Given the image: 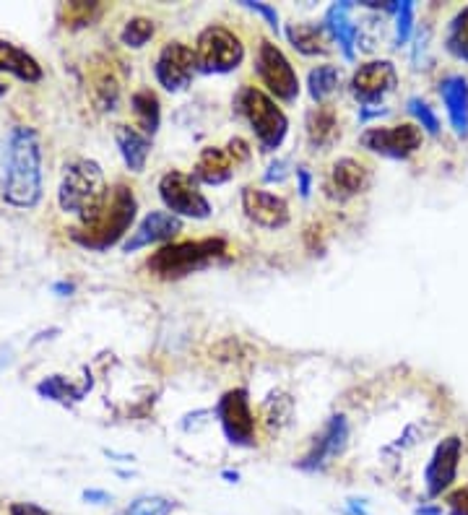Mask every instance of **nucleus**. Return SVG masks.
Masks as SVG:
<instances>
[{
    "instance_id": "473e14b6",
    "label": "nucleus",
    "mask_w": 468,
    "mask_h": 515,
    "mask_svg": "<svg viewBox=\"0 0 468 515\" xmlns=\"http://www.w3.org/2000/svg\"><path fill=\"white\" fill-rule=\"evenodd\" d=\"M411 27H414V3H401L396 14V42H403L411 37Z\"/></svg>"
},
{
    "instance_id": "f8f14e48",
    "label": "nucleus",
    "mask_w": 468,
    "mask_h": 515,
    "mask_svg": "<svg viewBox=\"0 0 468 515\" xmlns=\"http://www.w3.org/2000/svg\"><path fill=\"white\" fill-rule=\"evenodd\" d=\"M463 440L461 437H445L435 448L432 458H429L427 469H424V487H427L429 497H440L442 492H448L453 487L455 476H458V463H461Z\"/></svg>"
},
{
    "instance_id": "c85d7f7f",
    "label": "nucleus",
    "mask_w": 468,
    "mask_h": 515,
    "mask_svg": "<svg viewBox=\"0 0 468 515\" xmlns=\"http://www.w3.org/2000/svg\"><path fill=\"white\" fill-rule=\"evenodd\" d=\"M175 502L159 495H143L125 505L123 510H117L115 515H172Z\"/></svg>"
},
{
    "instance_id": "f257e3e1",
    "label": "nucleus",
    "mask_w": 468,
    "mask_h": 515,
    "mask_svg": "<svg viewBox=\"0 0 468 515\" xmlns=\"http://www.w3.org/2000/svg\"><path fill=\"white\" fill-rule=\"evenodd\" d=\"M0 193L13 209H34L42 201V144L29 125L13 128L8 136Z\"/></svg>"
},
{
    "instance_id": "ea45409f",
    "label": "nucleus",
    "mask_w": 468,
    "mask_h": 515,
    "mask_svg": "<svg viewBox=\"0 0 468 515\" xmlns=\"http://www.w3.org/2000/svg\"><path fill=\"white\" fill-rule=\"evenodd\" d=\"M84 500H89V502H107L110 500V495H107V492H102V489H86L84 492Z\"/></svg>"
},
{
    "instance_id": "2eb2a0df",
    "label": "nucleus",
    "mask_w": 468,
    "mask_h": 515,
    "mask_svg": "<svg viewBox=\"0 0 468 515\" xmlns=\"http://www.w3.org/2000/svg\"><path fill=\"white\" fill-rule=\"evenodd\" d=\"M242 211L253 224L263 229H281L289 224L292 214H289V203L276 193L260 188H245L242 190Z\"/></svg>"
},
{
    "instance_id": "f3484780",
    "label": "nucleus",
    "mask_w": 468,
    "mask_h": 515,
    "mask_svg": "<svg viewBox=\"0 0 468 515\" xmlns=\"http://www.w3.org/2000/svg\"><path fill=\"white\" fill-rule=\"evenodd\" d=\"M372 185V172L367 170V164L357 162V159L344 157L338 159L331 167V177H328V190L338 201L354 198Z\"/></svg>"
},
{
    "instance_id": "79ce46f5",
    "label": "nucleus",
    "mask_w": 468,
    "mask_h": 515,
    "mask_svg": "<svg viewBox=\"0 0 468 515\" xmlns=\"http://www.w3.org/2000/svg\"><path fill=\"white\" fill-rule=\"evenodd\" d=\"M349 515H367L364 513L362 505H357V500H349V510H346Z\"/></svg>"
},
{
    "instance_id": "5701e85b",
    "label": "nucleus",
    "mask_w": 468,
    "mask_h": 515,
    "mask_svg": "<svg viewBox=\"0 0 468 515\" xmlns=\"http://www.w3.org/2000/svg\"><path fill=\"white\" fill-rule=\"evenodd\" d=\"M0 73H11L26 84L42 81V66L26 50L8 40H0Z\"/></svg>"
},
{
    "instance_id": "b1692460",
    "label": "nucleus",
    "mask_w": 468,
    "mask_h": 515,
    "mask_svg": "<svg viewBox=\"0 0 468 515\" xmlns=\"http://www.w3.org/2000/svg\"><path fill=\"white\" fill-rule=\"evenodd\" d=\"M286 37L302 55H328V32L323 24H289Z\"/></svg>"
},
{
    "instance_id": "7c9ffc66",
    "label": "nucleus",
    "mask_w": 468,
    "mask_h": 515,
    "mask_svg": "<svg viewBox=\"0 0 468 515\" xmlns=\"http://www.w3.org/2000/svg\"><path fill=\"white\" fill-rule=\"evenodd\" d=\"M409 112L419 120V125H422L424 131L432 133V136L440 133V120H437V115L432 112V107H429L427 102H422V99H416V97L409 99Z\"/></svg>"
},
{
    "instance_id": "e433bc0d",
    "label": "nucleus",
    "mask_w": 468,
    "mask_h": 515,
    "mask_svg": "<svg viewBox=\"0 0 468 515\" xmlns=\"http://www.w3.org/2000/svg\"><path fill=\"white\" fill-rule=\"evenodd\" d=\"M227 154L232 157L234 164L247 162V159H250V146H247L242 138H232V141L227 144Z\"/></svg>"
},
{
    "instance_id": "72a5a7b5",
    "label": "nucleus",
    "mask_w": 468,
    "mask_h": 515,
    "mask_svg": "<svg viewBox=\"0 0 468 515\" xmlns=\"http://www.w3.org/2000/svg\"><path fill=\"white\" fill-rule=\"evenodd\" d=\"M242 6L250 8V11H255V14L263 16V19L268 21V27H271L273 32L279 34V14H276V8L268 6V3H255V0H242Z\"/></svg>"
},
{
    "instance_id": "f704fd0d",
    "label": "nucleus",
    "mask_w": 468,
    "mask_h": 515,
    "mask_svg": "<svg viewBox=\"0 0 468 515\" xmlns=\"http://www.w3.org/2000/svg\"><path fill=\"white\" fill-rule=\"evenodd\" d=\"M448 510L450 515H468V484H463L461 489L450 492Z\"/></svg>"
},
{
    "instance_id": "c756f323",
    "label": "nucleus",
    "mask_w": 468,
    "mask_h": 515,
    "mask_svg": "<svg viewBox=\"0 0 468 515\" xmlns=\"http://www.w3.org/2000/svg\"><path fill=\"white\" fill-rule=\"evenodd\" d=\"M151 37H154V21L143 19V16L130 19L123 27V32H120V42H123L125 47H133V50L146 45Z\"/></svg>"
},
{
    "instance_id": "2f4dec72",
    "label": "nucleus",
    "mask_w": 468,
    "mask_h": 515,
    "mask_svg": "<svg viewBox=\"0 0 468 515\" xmlns=\"http://www.w3.org/2000/svg\"><path fill=\"white\" fill-rule=\"evenodd\" d=\"M281 401H284V396H271L266 401V419L271 430H281V427L289 422V417H292V401H289L284 409H279Z\"/></svg>"
},
{
    "instance_id": "4c0bfd02",
    "label": "nucleus",
    "mask_w": 468,
    "mask_h": 515,
    "mask_svg": "<svg viewBox=\"0 0 468 515\" xmlns=\"http://www.w3.org/2000/svg\"><path fill=\"white\" fill-rule=\"evenodd\" d=\"M8 513L11 515H52L50 510L39 508V505H34V502H13L11 508H8Z\"/></svg>"
},
{
    "instance_id": "39448f33",
    "label": "nucleus",
    "mask_w": 468,
    "mask_h": 515,
    "mask_svg": "<svg viewBox=\"0 0 468 515\" xmlns=\"http://www.w3.org/2000/svg\"><path fill=\"white\" fill-rule=\"evenodd\" d=\"M237 110L253 128L260 149L273 151L284 144L286 133H289V118L266 92H260L255 86H242L237 94Z\"/></svg>"
},
{
    "instance_id": "4468645a",
    "label": "nucleus",
    "mask_w": 468,
    "mask_h": 515,
    "mask_svg": "<svg viewBox=\"0 0 468 515\" xmlns=\"http://www.w3.org/2000/svg\"><path fill=\"white\" fill-rule=\"evenodd\" d=\"M396 84L398 73L390 60H370V63L359 66L351 76V94L364 105H372V102L393 92Z\"/></svg>"
},
{
    "instance_id": "37998d69",
    "label": "nucleus",
    "mask_w": 468,
    "mask_h": 515,
    "mask_svg": "<svg viewBox=\"0 0 468 515\" xmlns=\"http://www.w3.org/2000/svg\"><path fill=\"white\" fill-rule=\"evenodd\" d=\"M416 515H442L440 508H427V505H422V508L414 510Z\"/></svg>"
},
{
    "instance_id": "f03ea898",
    "label": "nucleus",
    "mask_w": 468,
    "mask_h": 515,
    "mask_svg": "<svg viewBox=\"0 0 468 515\" xmlns=\"http://www.w3.org/2000/svg\"><path fill=\"white\" fill-rule=\"evenodd\" d=\"M107 198H110V188H107L99 162L76 159L65 167L58 188V203L65 214L78 216L81 224H86L102 211Z\"/></svg>"
},
{
    "instance_id": "6ab92c4d",
    "label": "nucleus",
    "mask_w": 468,
    "mask_h": 515,
    "mask_svg": "<svg viewBox=\"0 0 468 515\" xmlns=\"http://www.w3.org/2000/svg\"><path fill=\"white\" fill-rule=\"evenodd\" d=\"M115 141L120 149V157L128 164L130 172H143L151 154V136L133 128V125H117Z\"/></svg>"
},
{
    "instance_id": "dca6fc26",
    "label": "nucleus",
    "mask_w": 468,
    "mask_h": 515,
    "mask_svg": "<svg viewBox=\"0 0 468 515\" xmlns=\"http://www.w3.org/2000/svg\"><path fill=\"white\" fill-rule=\"evenodd\" d=\"M182 232V219L169 211H151L141 219L128 240L123 242L125 253H136L141 248H149L156 242H172Z\"/></svg>"
},
{
    "instance_id": "a211bd4d",
    "label": "nucleus",
    "mask_w": 468,
    "mask_h": 515,
    "mask_svg": "<svg viewBox=\"0 0 468 515\" xmlns=\"http://www.w3.org/2000/svg\"><path fill=\"white\" fill-rule=\"evenodd\" d=\"M234 167L232 157L227 154V149H219V146H206V149L198 154V162H195L193 177L198 183L206 185H224L232 180Z\"/></svg>"
},
{
    "instance_id": "c03bdc74",
    "label": "nucleus",
    "mask_w": 468,
    "mask_h": 515,
    "mask_svg": "<svg viewBox=\"0 0 468 515\" xmlns=\"http://www.w3.org/2000/svg\"><path fill=\"white\" fill-rule=\"evenodd\" d=\"M224 479H232V482H237V479H240V474H237V471H224Z\"/></svg>"
},
{
    "instance_id": "393cba45",
    "label": "nucleus",
    "mask_w": 468,
    "mask_h": 515,
    "mask_svg": "<svg viewBox=\"0 0 468 515\" xmlns=\"http://www.w3.org/2000/svg\"><path fill=\"white\" fill-rule=\"evenodd\" d=\"M89 388H91V380L84 385H73L71 380H65L63 375H50V378H45L37 385V393L42 398L58 401V404L63 406H73L78 404V401H84Z\"/></svg>"
},
{
    "instance_id": "a19ab883",
    "label": "nucleus",
    "mask_w": 468,
    "mask_h": 515,
    "mask_svg": "<svg viewBox=\"0 0 468 515\" xmlns=\"http://www.w3.org/2000/svg\"><path fill=\"white\" fill-rule=\"evenodd\" d=\"M73 284H68V281H60V284H52V292L58 294V297H68V294L73 292Z\"/></svg>"
},
{
    "instance_id": "1a4fd4ad",
    "label": "nucleus",
    "mask_w": 468,
    "mask_h": 515,
    "mask_svg": "<svg viewBox=\"0 0 468 515\" xmlns=\"http://www.w3.org/2000/svg\"><path fill=\"white\" fill-rule=\"evenodd\" d=\"M255 71H258L260 81L266 84L268 92L276 99H281V102H294L299 97L297 73H294L292 63L286 60V55L273 42H260Z\"/></svg>"
},
{
    "instance_id": "0eeeda50",
    "label": "nucleus",
    "mask_w": 468,
    "mask_h": 515,
    "mask_svg": "<svg viewBox=\"0 0 468 515\" xmlns=\"http://www.w3.org/2000/svg\"><path fill=\"white\" fill-rule=\"evenodd\" d=\"M159 198L167 206L169 214L188 216V219H208L211 216V203L198 188V180L188 172L169 170L159 180Z\"/></svg>"
},
{
    "instance_id": "c9c22d12",
    "label": "nucleus",
    "mask_w": 468,
    "mask_h": 515,
    "mask_svg": "<svg viewBox=\"0 0 468 515\" xmlns=\"http://www.w3.org/2000/svg\"><path fill=\"white\" fill-rule=\"evenodd\" d=\"M286 175H289V162H286V159H276V162L268 167L266 175H263V180H266V183H284Z\"/></svg>"
},
{
    "instance_id": "6e6552de",
    "label": "nucleus",
    "mask_w": 468,
    "mask_h": 515,
    "mask_svg": "<svg viewBox=\"0 0 468 515\" xmlns=\"http://www.w3.org/2000/svg\"><path fill=\"white\" fill-rule=\"evenodd\" d=\"M221 430L232 445L253 448L255 445V417L250 409V393L247 388H232L219 398L216 404Z\"/></svg>"
},
{
    "instance_id": "ddd939ff",
    "label": "nucleus",
    "mask_w": 468,
    "mask_h": 515,
    "mask_svg": "<svg viewBox=\"0 0 468 515\" xmlns=\"http://www.w3.org/2000/svg\"><path fill=\"white\" fill-rule=\"evenodd\" d=\"M346 440H349V424H346L344 414H333L325 422L323 432L312 440L310 450L305 458L297 463L302 471H323L333 458H338L346 450Z\"/></svg>"
},
{
    "instance_id": "a878e982",
    "label": "nucleus",
    "mask_w": 468,
    "mask_h": 515,
    "mask_svg": "<svg viewBox=\"0 0 468 515\" xmlns=\"http://www.w3.org/2000/svg\"><path fill=\"white\" fill-rule=\"evenodd\" d=\"M130 105L136 112L138 123H141V131L146 136H154L159 131V123H162V105H159V97H156L151 89H138L133 97H130Z\"/></svg>"
},
{
    "instance_id": "20e7f679",
    "label": "nucleus",
    "mask_w": 468,
    "mask_h": 515,
    "mask_svg": "<svg viewBox=\"0 0 468 515\" xmlns=\"http://www.w3.org/2000/svg\"><path fill=\"white\" fill-rule=\"evenodd\" d=\"M227 255V240L221 237H203V240H185L164 245L146 261V268L156 279L177 281L190 274H198L214 261Z\"/></svg>"
},
{
    "instance_id": "9b49d317",
    "label": "nucleus",
    "mask_w": 468,
    "mask_h": 515,
    "mask_svg": "<svg viewBox=\"0 0 468 515\" xmlns=\"http://www.w3.org/2000/svg\"><path fill=\"white\" fill-rule=\"evenodd\" d=\"M195 68L198 63H195L193 47L185 42H167L154 63V76L167 92H182L193 81Z\"/></svg>"
},
{
    "instance_id": "4be33fe9",
    "label": "nucleus",
    "mask_w": 468,
    "mask_h": 515,
    "mask_svg": "<svg viewBox=\"0 0 468 515\" xmlns=\"http://www.w3.org/2000/svg\"><path fill=\"white\" fill-rule=\"evenodd\" d=\"M351 3H333L325 14V32L331 34L333 40L341 45L346 60H354V45L359 40V27L349 19Z\"/></svg>"
},
{
    "instance_id": "a18cd8bd",
    "label": "nucleus",
    "mask_w": 468,
    "mask_h": 515,
    "mask_svg": "<svg viewBox=\"0 0 468 515\" xmlns=\"http://www.w3.org/2000/svg\"><path fill=\"white\" fill-rule=\"evenodd\" d=\"M3 94H6V84H0V97H3Z\"/></svg>"
},
{
    "instance_id": "aec40b11",
    "label": "nucleus",
    "mask_w": 468,
    "mask_h": 515,
    "mask_svg": "<svg viewBox=\"0 0 468 515\" xmlns=\"http://www.w3.org/2000/svg\"><path fill=\"white\" fill-rule=\"evenodd\" d=\"M440 97L448 107L450 123L458 136H468V81L463 76H448L440 84Z\"/></svg>"
},
{
    "instance_id": "412c9836",
    "label": "nucleus",
    "mask_w": 468,
    "mask_h": 515,
    "mask_svg": "<svg viewBox=\"0 0 468 515\" xmlns=\"http://www.w3.org/2000/svg\"><path fill=\"white\" fill-rule=\"evenodd\" d=\"M305 131H307V144L312 149H331L338 138V115L331 105H318L307 112L305 120Z\"/></svg>"
},
{
    "instance_id": "423d86ee",
    "label": "nucleus",
    "mask_w": 468,
    "mask_h": 515,
    "mask_svg": "<svg viewBox=\"0 0 468 515\" xmlns=\"http://www.w3.org/2000/svg\"><path fill=\"white\" fill-rule=\"evenodd\" d=\"M195 63L203 73H229L237 71L245 58V45L227 27L211 24L195 40Z\"/></svg>"
},
{
    "instance_id": "58836bf2",
    "label": "nucleus",
    "mask_w": 468,
    "mask_h": 515,
    "mask_svg": "<svg viewBox=\"0 0 468 515\" xmlns=\"http://www.w3.org/2000/svg\"><path fill=\"white\" fill-rule=\"evenodd\" d=\"M297 180H299V196L310 198V190H312L310 170H307V167H297Z\"/></svg>"
},
{
    "instance_id": "9d476101",
    "label": "nucleus",
    "mask_w": 468,
    "mask_h": 515,
    "mask_svg": "<svg viewBox=\"0 0 468 515\" xmlns=\"http://www.w3.org/2000/svg\"><path fill=\"white\" fill-rule=\"evenodd\" d=\"M422 141V128L414 123L390 125V128H370V131H364L362 138H359V144L364 149L390 159H409L414 151L422 149Z\"/></svg>"
},
{
    "instance_id": "cd10ccee",
    "label": "nucleus",
    "mask_w": 468,
    "mask_h": 515,
    "mask_svg": "<svg viewBox=\"0 0 468 515\" xmlns=\"http://www.w3.org/2000/svg\"><path fill=\"white\" fill-rule=\"evenodd\" d=\"M445 47L453 58L468 63V6L461 8L455 19L450 21L448 34H445Z\"/></svg>"
},
{
    "instance_id": "7ed1b4c3",
    "label": "nucleus",
    "mask_w": 468,
    "mask_h": 515,
    "mask_svg": "<svg viewBox=\"0 0 468 515\" xmlns=\"http://www.w3.org/2000/svg\"><path fill=\"white\" fill-rule=\"evenodd\" d=\"M136 196L128 185H115L107 198V203L102 206L91 222L81 224V227L73 229V240L78 245H84L89 250H107L112 245L123 240L128 235V229L136 222Z\"/></svg>"
},
{
    "instance_id": "bb28decb",
    "label": "nucleus",
    "mask_w": 468,
    "mask_h": 515,
    "mask_svg": "<svg viewBox=\"0 0 468 515\" xmlns=\"http://www.w3.org/2000/svg\"><path fill=\"white\" fill-rule=\"evenodd\" d=\"M341 84V71L336 66H318L312 68L310 76H307V86H310V97L323 105L325 99L331 97L333 92L338 89Z\"/></svg>"
}]
</instances>
